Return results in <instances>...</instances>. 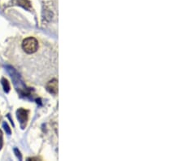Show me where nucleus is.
Returning a JSON list of instances; mask_svg holds the SVG:
<instances>
[{"label": "nucleus", "instance_id": "nucleus-1", "mask_svg": "<svg viewBox=\"0 0 183 161\" xmlns=\"http://www.w3.org/2000/svg\"><path fill=\"white\" fill-rule=\"evenodd\" d=\"M39 48V42L37 39L32 37L25 38L22 42V49L27 54H33L37 51Z\"/></svg>", "mask_w": 183, "mask_h": 161}, {"label": "nucleus", "instance_id": "nucleus-2", "mask_svg": "<svg viewBox=\"0 0 183 161\" xmlns=\"http://www.w3.org/2000/svg\"><path fill=\"white\" fill-rule=\"evenodd\" d=\"M17 116L20 123V126L22 128H25L26 123H27L28 118H29V112L24 108H19L17 112Z\"/></svg>", "mask_w": 183, "mask_h": 161}, {"label": "nucleus", "instance_id": "nucleus-3", "mask_svg": "<svg viewBox=\"0 0 183 161\" xmlns=\"http://www.w3.org/2000/svg\"><path fill=\"white\" fill-rule=\"evenodd\" d=\"M47 90L51 94H57L58 92V81L56 79L51 80V82H48L47 85Z\"/></svg>", "mask_w": 183, "mask_h": 161}, {"label": "nucleus", "instance_id": "nucleus-4", "mask_svg": "<svg viewBox=\"0 0 183 161\" xmlns=\"http://www.w3.org/2000/svg\"><path fill=\"white\" fill-rule=\"evenodd\" d=\"M15 2L17 5L21 6L25 9H29L31 8V3L29 0H16Z\"/></svg>", "mask_w": 183, "mask_h": 161}, {"label": "nucleus", "instance_id": "nucleus-5", "mask_svg": "<svg viewBox=\"0 0 183 161\" xmlns=\"http://www.w3.org/2000/svg\"><path fill=\"white\" fill-rule=\"evenodd\" d=\"M2 85H3V90H4V91L5 92H9V90H10V84H9L8 81L7 79H5V78H3L2 79Z\"/></svg>", "mask_w": 183, "mask_h": 161}, {"label": "nucleus", "instance_id": "nucleus-6", "mask_svg": "<svg viewBox=\"0 0 183 161\" xmlns=\"http://www.w3.org/2000/svg\"><path fill=\"white\" fill-rule=\"evenodd\" d=\"M3 128H4V129H5L6 133L8 134H11V128H9L8 125L7 123H3Z\"/></svg>", "mask_w": 183, "mask_h": 161}, {"label": "nucleus", "instance_id": "nucleus-7", "mask_svg": "<svg viewBox=\"0 0 183 161\" xmlns=\"http://www.w3.org/2000/svg\"><path fill=\"white\" fill-rule=\"evenodd\" d=\"M3 134L2 130L0 129V150L3 148Z\"/></svg>", "mask_w": 183, "mask_h": 161}, {"label": "nucleus", "instance_id": "nucleus-8", "mask_svg": "<svg viewBox=\"0 0 183 161\" xmlns=\"http://www.w3.org/2000/svg\"><path fill=\"white\" fill-rule=\"evenodd\" d=\"M14 151H15V153H16V156H17V158L19 159L20 160H21V159H22L21 155H20V152L19 150H18V149H17V148H16V149L14 150Z\"/></svg>", "mask_w": 183, "mask_h": 161}]
</instances>
